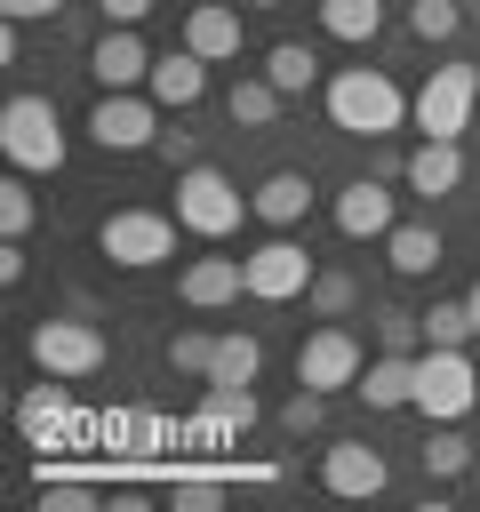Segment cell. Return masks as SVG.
I'll return each mask as SVG.
<instances>
[{"mask_svg":"<svg viewBox=\"0 0 480 512\" xmlns=\"http://www.w3.org/2000/svg\"><path fill=\"white\" fill-rule=\"evenodd\" d=\"M328 120H336L344 136L384 144V136L408 120V96H400V80H384L376 64H344V72L328 80Z\"/></svg>","mask_w":480,"mask_h":512,"instance_id":"1","label":"cell"},{"mask_svg":"<svg viewBox=\"0 0 480 512\" xmlns=\"http://www.w3.org/2000/svg\"><path fill=\"white\" fill-rule=\"evenodd\" d=\"M240 216H256V208H248V192L224 168H208V160L176 168V224L192 240H224V232H240Z\"/></svg>","mask_w":480,"mask_h":512,"instance_id":"2","label":"cell"},{"mask_svg":"<svg viewBox=\"0 0 480 512\" xmlns=\"http://www.w3.org/2000/svg\"><path fill=\"white\" fill-rule=\"evenodd\" d=\"M0 152L24 176H56L64 168V120H56V104L48 96H8L0 104Z\"/></svg>","mask_w":480,"mask_h":512,"instance_id":"3","label":"cell"},{"mask_svg":"<svg viewBox=\"0 0 480 512\" xmlns=\"http://www.w3.org/2000/svg\"><path fill=\"white\" fill-rule=\"evenodd\" d=\"M472 400H480V376H472L464 344H424V352H416V408H424L432 424H464Z\"/></svg>","mask_w":480,"mask_h":512,"instance_id":"4","label":"cell"},{"mask_svg":"<svg viewBox=\"0 0 480 512\" xmlns=\"http://www.w3.org/2000/svg\"><path fill=\"white\" fill-rule=\"evenodd\" d=\"M472 104H480V72L472 64H432L424 88L408 96V120L424 136H464L472 128Z\"/></svg>","mask_w":480,"mask_h":512,"instance_id":"5","label":"cell"},{"mask_svg":"<svg viewBox=\"0 0 480 512\" xmlns=\"http://www.w3.org/2000/svg\"><path fill=\"white\" fill-rule=\"evenodd\" d=\"M96 248L112 264H128V272H152V264L176 256V216H160V208H112L96 224Z\"/></svg>","mask_w":480,"mask_h":512,"instance_id":"6","label":"cell"},{"mask_svg":"<svg viewBox=\"0 0 480 512\" xmlns=\"http://www.w3.org/2000/svg\"><path fill=\"white\" fill-rule=\"evenodd\" d=\"M88 136H96L104 152H144V144H160V104H152V88H104L96 112H88Z\"/></svg>","mask_w":480,"mask_h":512,"instance_id":"7","label":"cell"},{"mask_svg":"<svg viewBox=\"0 0 480 512\" xmlns=\"http://www.w3.org/2000/svg\"><path fill=\"white\" fill-rule=\"evenodd\" d=\"M240 264H248V296H256V304H288V296H312V280H320V272H312V256H304L288 232L256 240Z\"/></svg>","mask_w":480,"mask_h":512,"instance_id":"8","label":"cell"},{"mask_svg":"<svg viewBox=\"0 0 480 512\" xmlns=\"http://www.w3.org/2000/svg\"><path fill=\"white\" fill-rule=\"evenodd\" d=\"M24 344H32V360L48 376H96L104 368V328L96 320H40Z\"/></svg>","mask_w":480,"mask_h":512,"instance_id":"9","label":"cell"},{"mask_svg":"<svg viewBox=\"0 0 480 512\" xmlns=\"http://www.w3.org/2000/svg\"><path fill=\"white\" fill-rule=\"evenodd\" d=\"M360 368H368V352H360L352 328H336V320L296 344V384H312V392H344V384H360Z\"/></svg>","mask_w":480,"mask_h":512,"instance_id":"10","label":"cell"},{"mask_svg":"<svg viewBox=\"0 0 480 512\" xmlns=\"http://www.w3.org/2000/svg\"><path fill=\"white\" fill-rule=\"evenodd\" d=\"M88 72H96V88H144L152 80V48L136 40V24H104V40L88 48Z\"/></svg>","mask_w":480,"mask_h":512,"instance_id":"11","label":"cell"},{"mask_svg":"<svg viewBox=\"0 0 480 512\" xmlns=\"http://www.w3.org/2000/svg\"><path fill=\"white\" fill-rule=\"evenodd\" d=\"M400 216H392V192H384V176H352L344 192H336V232L344 240H384Z\"/></svg>","mask_w":480,"mask_h":512,"instance_id":"12","label":"cell"},{"mask_svg":"<svg viewBox=\"0 0 480 512\" xmlns=\"http://www.w3.org/2000/svg\"><path fill=\"white\" fill-rule=\"evenodd\" d=\"M176 296H184L192 312H216V304L248 296V264H240V256H192L184 280H176Z\"/></svg>","mask_w":480,"mask_h":512,"instance_id":"13","label":"cell"},{"mask_svg":"<svg viewBox=\"0 0 480 512\" xmlns=\"http://www.w3.org/2000/svg\"><path fill=\"white\" fill-rule=\"evenodd\" d=\"M320 480L336 488V496H384V480H392V464L368 448V440H336L328 456H320Z\"/></svg>","mask_w":480,"mask_h":512,"instance_id":"14","label":"cell"},{"mask_svg":"<svg viewBox=\"0 0 480 512\" xmlns=\"http://www.w3.org/2000/svg\"><path fill=\"white\" fill-rule=\"evenodd\" d=\"M184 48L208 56V64H232V56H240V8H232V0H192V16H184Z\"/></svg>","mask_w":480,"mask_h":512,"instance_id":"15","label":"cell"},{"mask_svg":"<svg viewBox=\"0 0 480 512\" xmlns=\"http://www.w3.org/2000/svg\"><path fill=\"white\" fill-rule=\"evenodd\" d=\"M152 104L160 112H184V104H200L208 96V56H192V48H168V56H152Z\"/></svg>","mask_w":480,"mask_h":512,"instance_id":"16","label":"cell"},{"mask_svg":"<svg viewBox=\"0 0 480 512\" xmlns=\"http://www.w3.org/2000/svg\"><path fill=\"white\" fill-rule=\"evenodd\" d=\"M400 184L424 192V200L456 192V184H464V144H456V136H424V144L408 152V176H400Z\"/></svg>","mask_w":480,"mask_h":512,"instance_id":"17","label":"cell"},{"mask_svg":"<svg viewBox=\"0 0 480 512\" xmlns=\"http://www.w3.org/2000/svg\"><path fill=\"white\" fill-rule=\"evenodd\" d=\"M248 208H256L272 232H288V224H304V208H312V176H304V168H272V176L248 192Z\"/></svg>","mask_w":480,"mask_h":512,"instance_id":"18","label":"cell"},{"mask_svg":"<svg viewBox=\"0 0 480 512\" xmlns=\"http://www.w3.org/2000/svg\"><path fill=\"white\" fill-rule=\"evenodd\" d=\"M368 408H416V352H376L352 384Z\"/></svg>","mask_w":480,"mask_h":512,"instance_id":"19","label":"cell"},{"mask_svg":"<svg viewBox=\"0 0 480 512\" xmlns=\"http://www.w3.org/2000/svg\"><path fill=\"white\" fill-rule=\"evenodd\" d=\"M248 424H256V392L200 376V432H248Z\"/></svg>","mask_w":480,"mask_h":512,"instance_id":"20","label":"cell"},{"mask_svg":"<svg viewBox=\"0 0 480 512\" xmlns=\"http://www.w3.org/2000/svg\"><path fill=\"white\" fill-rule=\"evenodd\" d=\"M384 256H392L400 280H424V272L440 264V232H432V224H392V232H384Z\"/></svg>","mask_w":480,"mask_h":512,"instance_id":"21","label":"cell"},{"mask_svg":"<svg viewBox=\"0 0 480 512\" xmlns=\"http://www.w3.org/2000/svg\"><path fill=\"white\" fill-rule=\"evenodd\" d=\"M224 112H232V128H272V120H280V88H272L264 72H240L232 96H224Z\"/></svg>","mask_w":480,"mask_h":512,"instance_id":"22","label":"cell"},{"mask_svg":"<svg viewBox=\"0 0 480 512\" xmlns=\"http://www.w3.org/2000/svg\"><path fill=\"white\" fill-rule=\"evenodd\" d=\"M320 32L328 40H376L384 32V0H320Z\"/></svg>","mask_w":480,"mask_h":512,"instance_id":"23","label":"cell"},{"mask_svg":"<svg viewBox=\"0 0 480 512\" xmlns=\"http://www.w3.org/2000/svg\"><path fill=\"white\" fill-rule=\"evenodd\" d=\"M264 80H272V88H280V96H304V88H312V80H320V56H312V48H304V40H280V48H272V56H264Z\"/></svg>","mask_w":480,"mask_h":512,"instance_id":"24","label":"cell"},{"mask_svg":"<svg viewBox=\"0 0 480 512\" xmlns=\"http://www.w3.org/2000/svg\"><path fill=\"white\" fill-rule=\"evenodd\" d=\"M416 456H424V472H432V480L472 472V440H464V424H432V440H424Z\"/></svg>","mask_w":480,"mask_h":512,"instance_id":"25","label":"cell"},{"mask_svg":"<svg viewBox=\"0 0 480 512\" xmlns=\"http://www.w3.org/2000/svg\"><path fill=\"white\" fill-rule=\"evenodd\" d=\"M256 368H264V344H256L248 328H240V336H216V368H208L216 384H256Z\"/></svg>","mask_w":480,"mask_h":512,"instance_id":"26","label":"cell"},{"mask_svg":"<svg viewBox=\"0 0 480 512\" xmlns=\"http://www.w3.org/2000/svg\"><path fill=\"white\" fill-rule=\"evenodd\" d=\"M376 344H384V352H424V312L376 304Z\"/></svg>","mask_w":480,"mask_h":512,"instance_id":"27","label":"cell"},{"mask_svg":"<svg viewBox=\"0 0 480 512\" xmlns=\"http://www.w3.org/2000/svg\"><path fill=\"white\" fill-rule=\"evenodd\" d=\"M168 368H176V376H208V368H216V336H208V328H176V336H168Z\"/></svg>","mask_w":480,"mask_h":512,"instance_id":"28","label":"cell"},{"mask_svg":"<svg viewBox=\"0 0 480 512\" xmlns=\"http://www.w3.org/2000/svg\"><path fill=\"white\" fill-rule=\"evenodd\" d=\"M16 416H24V432H32V440H48V432L64 424V376H48L40 392H24V408H16Z\"/></svg>","mask_w":480,"mask_h":512,"instance_id":"29","label":"cell"},{"mask_svg":"<svg viewBox=\"0 0 480 512\" xmlns=\"http://www.w3.org/2000/svg\"><path fill=\"white\" fill-rule=\"evenodd\" d=\"M32 224H40V200L24 192V168H16V176L0 184V232H8V240H24Z\"/></svg>","mask_w":480,"mask_h":512,"instance_id":"30","label":"cell"},{"mask_svg":"<svg viewBox=\"0 0 480 512\" xmlns=\"http://www.w3.org/2000/svg\"><path fill=\"white\" fill-rule=\"evenodd\" d=\"M456 24H464L456 0H408V32L416 40H456Z\"/></svg>","mask_w":480,"mask_h":512,"instance_id":"31","label":"cell"},{"mask_svg":"<svg viewBox=\"0 0 480 512\" xmlns=\"http://www.w3.org/2000/svg\"><path fill=\"white\" fill-rule=\"evenodd\" d=\"M352 304H360V280H352V272H320V280H312V312H320V320H344Z\"/></svg>","mask_w":480,"mask_h":512,"instance_id":"32","label":"cell"},{"mask_svg":"<svg viewBox=\"0 0 480 512\" xmlns=\"http://www.w3.org/2000/svg\"><path fill=\"white\" fill-rule=\"evenodd\" d=\"M464 336H480L472 328V304H432L424 312V344H464Z\"/></svg>","mask_w":480,"mask_h":512,"instance_id":"33","label":"cell"},{"mask_svg":"<svg viewBox=\"0 0 480 512\" xmlns=\"http://www.w3.org/2000/svg\"><path fill=\"white\" fill-rule=\"evenodd\" d=\"M280 424H288L296 440H304V432H320V424H328V392H312V384H296V392H288V408H280Z\"/></svg>","mask_w":480,"mask_h":512,"instance_id":"34","label":"cell"},{"mask_svg":"<svg viewBox=\"0 0 480 512\" xmlns=\"http://www.w3.org/2000/svg\"><path fill=\"white\" fill-rule=\"evenodd\" d=\"M152 152H160L168 168H192V160H200V144H192V128H160V144H152Z\"/></svg>","mask_w":480,"mask_h":512,"instance_id":"35","label":"cell"},{"mask_svg":"<svg viewBox=\"0 0 480 512\" xmlns=\"http://www.w3.org/2000/svg\"><path fill=\"white\" fill-rule=\"evenodd\" d=\"M176 512H216V472L208 480H176Z\"/></svg>","mask_w":480,"mask_h":512,"instance_id":"36","label":"cell"},{"mask_svg":"<svg viewBox=\"0 0 480 512\" xmlns=\"http://www.w3.org/2000/svg\"><path fill=\"white\" fill-rule=\"evenodd\" d=\"M104 8V24H144L152 16V0H96Z\"/></svg>","mask_w":480,"mask_h":512,"instance_id":"37","label":"cell"},{"mask_svg":"<svg viewBox=\"0 0 480 512\" xmlns=\"http://www.w3.org/2000/svg\"><path fill=\"white\" fill-rule=\"evenodd\" d=\"M0 8H8V16H16V24H32V16H56V8H64V0H0Z\"/></svg>","mask_w":480,"mask_h":512,"instance_id":"38","label":"cell"},{"mask_svg":"<svg viewBox=\"0 0 480 512\" xmlns=\"http://www.w3.org/2000/svg\"><path fill=\"white\" fill-rule=\"evenodd\" d=\"M16 56H24V24L8 16V24H0V64H16Z\"/></svg>","mask_w":480,"mask_h":512,"instance_id":"39","label":"cell"},{"mask_svg":"<svg viewBox=\"0 0 480 512\" xmlns=\"http://www.w3.org/2000/svg\"><path fill=\"white\" fill-rule=\"evenodd\" d=\"M0 280H8V288L24 280V240H8V248H0Z\"/></svg>","mask_w":480,"mask_h":512,"instance_id":"40","label":"cell"},{"mask_svg":"<svg viewBox=\"0 0 480 512\" xmlns=\"http://www.w3.org/2000/svg\"><path fill=\"white\" fill-rule=\"evenodd\" d=\"M464 304H472V328H480V280H472V296H464Z\"/></svg>","mask_w":480,"mask_h":512,"instance_id":"41","label":"cell"},{"mask_svg":"<svg viewBox=\"0 0 480 512\" xmlns=\"http://www.w3.org/2000/svg\"><path fill=\"white\" fill-rule=\"evenodd\" d=\"M240 8H280V0H240Z\"/></svg>","mask_w":480,"mask_h":512,"instance_id":"42","label":"cell"}]
</instances>
